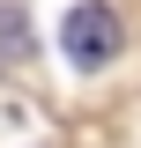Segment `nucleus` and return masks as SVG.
<instances>
[{"instance_id": "obj_2", "label": "nucleus", "mask_w": 141, "mask_h": 148, "mask_svg": "<svg viewBox=\"0 0 141 148\" xmlns=\"http://www.w3.org/2000/svg\"><path fill=\"white\" fill-rule=\"evenodd\" d=\"M22 52H30V22H22V8H0V67H15Z\"/></svg>"}, {"instance_id": "obj_1", "label": "nucleus", "mask_w": 141, "mask_h": 148, "mask_svg": "<svg viewBox=\"0 0 141 148\" xmlns=\"http://www.w3.org/2000/svg\"><path fill=\"white\" fill-rule=\"evenodd\" d=\"M59 45H67L74 67H111V52H119V8H104V0H82L67 22H59Z\"/></svg>"}]
</instances>
